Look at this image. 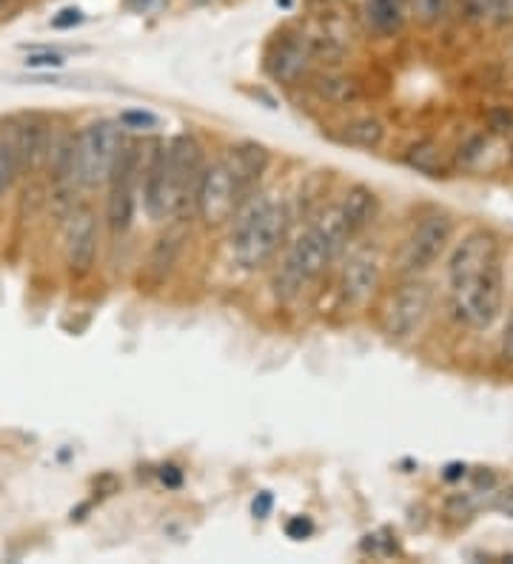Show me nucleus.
<instances>
[{"mask_svg": "<svg viewBox=\"0 0 513 564\" xmlns=\"http://www.w3.org/2000/svg\"><path fill=\"white\" fill-rule=\"evenodd\" d=\"M351 234L345 231L337 209L319 214L317 220L288 242L282 263L274 274V293L294 300L328 271V265L348 248Z\"/></svg>", "mask_w": 513, "mask_h": 564, "instance_id": "nucleus-1", "label": "nucleus"}, {"mask_svg": "<svg viewBox=\"0 0 513 564\" xmlns=\"http://www.w3.org/2000/svg\"><path fill=\"white\" fill-rule=\"evenodd\" d=\"M288 209L282 202L251 194L231 217V254L246 271H256L274 260L288 231Z\"/></svg>", "mask_w": 513, "mask_h": 564, "instance_id": "nucleus-2", "label": "nucleus"}, {"mask_svg": "<svg viewBox=\"0 0 513 564\" xmlns=\"http://www.w3.org/2000/svg\"><path fill=\"white\" fill-rule=\"evenodd\" d=\"M123 128L118 120H97L74 134V183L80 188H97L109 183L123 151Z\"/></svg>", "mask_w": 513, "mask_h": 564, "instance_id": "nucleus-3", "label": "nucleus"}, {"mask_svg": "<svg viewBox=\"0 0 513 564\" xmlns=\"http://www.w3.org/2000/svg\"><path fill=\"white\" fill-rule=\"evenodd\" d=\"M165 165H169V183H172V217L195 211L197 188L205 171L200 143L191 134L172 137L165 143Z\"/></svg>", "mask_w": 513, "mask_h": 564, "instance_id": "nucleus-4", "label": "nucleus"}, {"mask_svg": "<svg viewBox=\"0 0 513 564\" xmlns=\"http://www.w3.org/2000/svg\"><path fill=\"white\" fill-rule=\"evenodd\" d=\"M499 260V240L494 231L473 228L456 242L448 260V286H451V297L459 300L477 286V279L487 271V265Z\"/></svg>", "mask_w": 513, "mask_h": 564, "instance_id": "nucleus-5", "label": "nucleus"}, {"mask_svg": "<svg viewBox=\"0 0 513 564\" xmlns=\"http://www.w3.org/2000/svg\"><path fill=\"white\" fill-rule=\"evenodd\" d=\"M431 302H433L431 282L417 279V274L410 279H405L402 286L391 293V300L385 302V311H382V319H379L382 333L394 342L410 339L422 328V323H425V316L431 311Z\"/></svg>", "mask_w": 513, "mask_h": 564, "instance_id": "nucleus-6", "label": "nucleus"}, {"mask_svg": "<svg viewBox=\"0 0 513 564\" xmlns=\"http://www.w3.org/2000/svg\"><path fill=\"white\" fill-rule=\"evenodd\" d=\"M140 171H143L140 146L123 143V151L109 177V200H106V220L114 234L128 231V225L134 220L137 194H140Z\"/></svg>", "mask_w": 513, "mask_h": 564, "instance_id": "nucleus-7", "label": "nucleus"}, {"mask_svg": "<svg viewBox=\"0 0 513 564\" xmlns=\"http://www.w3.org/2000/svg\"><path fill=\"white\" fill-rule=\"evenodd\" d=\"M454 240V220L448 214H425L417 223V228L410 231V237L405 240L402 251V268L408 274H422L428 271L431 265L442 260V254L448 251Z\"/></svg>", "mask_w": 513, "mask_h": 564, "instance_id": "nucleus-8", "label": "nucleus"}, {"mask_svg": "<svg viewBox=\"0 0 513 564\" xmlns=\"http://www.w3.org/2000/svg\"><path fill=\"white\" fill-rule=\"evenodd\" d=\"M502 300H505V271H502V256L496 263L487 265V271L477 279L465 297L454 300L456 316L465 325L477 328V331H487L494 323L499 311H502Z\"/></svg>", "mask_w": 513, "mask_h": 564, "instance_id": "nucleus-9", "label": "nucleus"}, {"mask_svg": "<svg viewBox=\"0 0 513 564\" xmlns=\"http://www.w3.org/2000/svg\"><path fill=\"white\" fill-rule=\"evenodd\" d=\"M240 205H242V197L226 160L205 165L200 188H197V205H195V214L200 220L205 225H223L237 214Z\"/></svg>", "mask_w": 513, "mask_h": 564, "instance_id": "nucleus-10", "label": "nucleus"}, {"mask_svg": "<svg viewBox=\"0 0 513 564\" xmlns=\"http://www.w3.org/2000/svg\"><path fill=\"white\" fill-rule=\"evenodd\" d=\"M4 140L9 143L11 154H15L20 174L37 171L41 165H46L51 128L43 118H37V114H23V118L9 120Z\"/></svg>", "mask_w": 513, "mask_h": 564, "instance_id": "nucleus-11", "label": "nucleus"}, {"mask_svg": "<svg viewBox=\"0 0 513 564\" xmlns=\"http://www.w3.org/2000/svg\"><path fill=\"white\" fill-rule=\"evenodd\" d=\"M97 256V217L88 205L72 209L63 228V260L72 274L83 277L92 271Z\"/></svg>", "mask_w": 513, "mask_h": 564, "instance_id": "nucleus-12", "label": "nucleus"}, {"mask_svg": "<svg viewBox=\"0 0 513 564\" xmlns=\"http://www.w3.org/2000/svg\"><path fill=\"white\" fill-rule=\"evenodd\" d=\"M382 279V260L374 248H356L340 268V300L345 305H365Z\"/></svg>", "mask_w": 513, "mask_h": 564, "instance_id": "nucleus-13", "label": "nucleus"}, {"mask_svg": "<svg viewBox=\"0 0 513 564\" xmlns=\"http://www.w3.org/2000/svg\"><path fill=\"white\" fill-rule=\"evenodd\" d=\"M140 194H143V211L151 220H165L172 217V183L169 165H165V143H154L149 160L140 171Z\"/></svg>", "mask_w": 513, "mask_h": 564, "instance_id": "nucleus-14", "label": "nucleus"}, {"mask_svg": "<svg viewBox=\"0 0 513 564\" xmlns=\"http://www.w3.org/2000/svg\"><path fill=\"white\" fill-rule=\"evenodd\" d=\"M314 57L317 46L305 34H288L277 41L274 51L268 55V74L279 83H297L300 77H305Z\"/></svg>", "mask_w": 513, "mask_h": 564, "instance_id": "nucleus-15", "label": "nucleus"}, {"mask_svg": "<svg viewBox=\"0 0 513 564\" xmlns=\"http://www.w3.org/2000/svg\"><path fill=\"white\" fill-rule=\"evenodd\" d=\"M231 177H234L237 191L242 200H249L254 194L256 183L263 179L268 169V151L260 143H240L228 151V157H223Z\"/></svg>", "mask_w": 513, "mask_h": 564, "instance_id": "nucleus-16", "label": "nucleus"}, {"mask_svg": "<svg viewBox=\"0 0 513 564\" xmlns=\"http://www.w3.org/2000/svg\"><path fill=\"white\" fill-rule=\"evenodd\" d=\"M377 209H379V200L368 186L354 183L345 188V194L337 205V214H340L345 231L351 234V240L356 234H363V231L377 220Z\"/></svg>", "mask_w": 513, "mask_h": 564, "instance_id": "nucleus-17", "label": "nucleus"}, {"mask_svg": "<svg viewBox=\"0 0 513 564\" xmlns=\"http://www.w3.org/2000/svg\"><path fill=\"white\" fill-rule=\"evenodd\" d=\"M342 143L363 149V151H377L385 143V123L374 114H365V118H354L342 126Z\"/></svg>", "mask_w": 513, "mask_h": 564, "instance_id": "nucleus-18", "label": "nucleus"}, {"mask_svg": "<svg viewBox=\"0 0 513 564\" xmlns=\"http://www.w3.org/2000/svg\"><path fill=\"white\" fill-rule=\"evenodd\" d=\"M314 92L331 106H354V103L363 100V86L356 83V77L348 74H323L314 83Z\"/></svg>", "mask_w": 513, "mask_h": 564, "instance_id": "nucleus-19", "label": "nucleus"}, {"mask_svg": "<svg viewBox=\"0 0 513 564\" xmlns=\"http://www.w3.org/2000/svg\"><path fill=\"white\" fill-rule=\"evenodd\" d=\"M368 26L379 34H396L405 23L402 0H365Z\"/></svg>", "mask_w": 513, "mask_h": 564, "instance_id": "nucleus-20", "label": "nucleus"}, {"mask_svg": "<svg viewBox=\"0 0 513 564\" xmlns=\"http://www.w3.org/2000/svg\"><path fill=\"white\" fill-rule=\"evenodd\" d=\"M405 163L414 171L425 177H445V163H442V149L433 143V140H419L405 151Z\"/></svg>", "mask_w": 513, "mask_h": 564, "instance_id": "nucleus-21", "label": "nucleus"}, {"mask_svg": "<svg viewBox=\"0 0 513 564\" xmlns=\"http://www.w3.org/2000/svg\"><path fill=\"white\" fill-rule=\"evenodd\" d=\"M410 11L422 26H440L451 11V0H410Z\"/></svg>", "mask_w": 513, "mask_h": 564, "instance_id": "nucleus-22", "label": "nucleus"}, {"mask_svg": "<svg viewBox=\"0 0 513 564\" xmlns=\"http://www.w3.org/2000/svg\"><path fill=\"white\" fill-rule=\"evenodd\" d=\"M502 0H465V18L471 23H496Z\"/></svg>", "mask_w": 513, "mask_h": 564, "instance_id": "nucleus-23", "label": "nucleus"}, {"mask_svg": "<svg viewBox=\"0 0 513 564\" xmlns=\"http://www.w3.org/2000/svg\"><path fill=\"white\" fill-rule=\"evenodd\" d=\"M177 248H180L177 237H163V240H157V248H154V254H151V268H154V271H157V274L169 271L172 263H174Z\"/></svg>", "mask_w": 513, "mask_h": 564, "instance_id": "nucleus-24", "label": "nucleus"}, {"mask_svg": "<svg viewBox=\"0 0 513 564\" xmlns=\"http://www.w3.org/2000/svg\"><path fill=\"white\" fill-rule=\"evenodd\" d=\"M120 126L126 128H134V132H149V128H157V114L143 111V109H132V111H123L120 114Z\"/></svg>", "mask_w": 513, "mask_h": 564, "instance_id": "nucleus-25", "label": "nucleus"}, {"mask_svg": "<svg viewBox=\"0 0 513 564\" xmlns=\"http://www.w3.org/2000/svg\"><path fill=\"white\" fill-rule=\"evenodd\" d=\"M499 359H502L505 365H513V308L508 311L502 337H499Z\"/></svg>", "mask_w": 513, "mask_h": 564, "instance_id": "nucleus-26", "label": "nucleus"}, {"mask_svg": "<svg viewBox=\"0 0 513 564\" xmlns=\"http://www.w3.org/2000/svg\"><path fill=\"white\" fill-rule=\"evenodd\" d=\"M63 55H57V51H41V55H29L26 57V66L29 69H60L63 66Z\"/></svg>", "mask_w": 513, "mask_h": 564, "instance_id": "nucleus-27", "label": "nucleus"}, {"mask_svg": "<svg viewBox=\"0 0 513 564\" xmlns=\"http://www.w3.org/2000/svg\"><path fill=\"white\" fill-rule=\"evenodd\" d=\"M272 507H274V496L268 493V491H263V493L254 496V502H251L254 519H268V516H272Z\"/></svg>", "mask_w": 513, "mask_h": 564, "instance_id": "nucleus-28", "label": "nucleus"}, {"mask_svg": "<svg viewBox=\"0 0 513 564\" xmlns=\"http://www.w3.org/2000/svg\"><path fill=\"white\" fill-rule=\"evenodd\" d=\"M286 533H288L291 538H305V536L314 533V524H311V519H305V516H294V519L286 524Z\"/></svg>", "mask_w": 513, "mask_h": 564, "instance_id": "nucleus-29", "label": "nucleus"}, {"mask_svg": "<svg viewBox=\"0 0 513 564\" xmlns=\"http://www.w3.org/2000/svg\"><path fill=\"white\" fill-rule=\"evenodd\" d=\"M83 20V11L80 9H63L60 15L51 20V26H55V29H69V26H77Z\"/></svg>", "mask_w": 513, "mask_h": 564, "instance_id": "nucleus-30", "label": "nucleus"}, {"mask_svg": "<svg viewBox=\"0 0 513 564\" xmlns=\"http://www.w3.org/2000/svg\"><path fill=\"white\" fill-rule=\"evenodd\" d=\"M494 507H496L499 513H502V516H510V519H513V484H510V487H505V491L496 496Z\"/></svg>", "mask_w": 513, "mask_h": 564, "instance_id": "nucleus-31", "label": "nucleus"}, {"mask_svg": "<svg viewBox=\"0 0 513 564\" xmlns=\"http://www.w3.org/2000/svg\"><path fill=\"white\" fill-rule=\"evenodd\" d=\"M160 479L169 487H180V482H183V473H180V468H174V465H165L160 470Z\"/></svg>", "mask_w": 513, "mask_h": 564, "instance_id": "nucleus-32", "label": "nucleus"}, {"mask_svg": "<svg viewBox=\"0 0 513 564\" xmlns=\"http://www.w3.org/2000/svg\"><path fill=\"white\" fill-rule=\"evenodd\" d=\"M465 465H459V461H454V465H448L445 468V473H442V476L448 479V482H456V479H462V476H465Z\"/></svg>", "mask_w": 513, "mask_h": 564, "instance_id": "nucleus-33", "label": "nucleus"}, {"mask_svg": "<svg viewBox=\"0 0 513 564\" xmlns=\"http://www.w3.org/2000/svg\"><path fill=\"white\" fill-rule=\"evenodd\" d=\"M6 6V0H0V9H4Z\"/></svg>", "mask_w": 513, "mask_h": 564, "instance_id": "nucleus-34", "label": "nucleus"}]
</instances>
